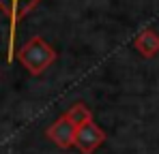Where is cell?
<instances>
[{"label": "cell", "instance_id": "cell-1", "mask_svg": "<svg viewBox=\"0 0 159 154\" xmlns=\"http://www.w3.org/2000/svg\"><path fill=\"white\" fill-rule=\"evenodd\" d=\"M17 58H20V62L24 64V69L30 75H41L45 69H50L56 62L58 51L54 49L43 36H32L20 47Z\"/></svg>", "mask_w": 159, "mask_h": 154}, {"label": "cell", "instance_id": "cell-2", "mask_svg": "<svg viewBox=\"0 0 159 154\" xmlns=\"http://www.w3.org/2000/svg\"><path fill=\"white\" fill-rule=\"evenodd\" d=\"M41 0H0V11L9 17V24H11V34H9V53H7V60L11 62L15 58V36H17V26L20 22L26 17L32 9L39 6Z\"/></svg>", "mask_w": 159, "mask_h": 154}, {"label": "cell", "instance_id": "cell-3", "mask_svg": "<svg viewBox=\"0 0 159 154\" xmlns=\"http://www.w3.org/2000/svg\"><path fill=\"white\" fill-rule=\"evenodd\" d=\"M48 139L52 141L54 146L62 148V150H69L71 146H75V135H78V126L62 113L58 120H54V124L48 126L45 130Z\"/></svg>", "mask_w": 159, "mask_h": 154}, {"label": "cell", "instance_id": "cell-4", "mask_svg": "<svg viewBox=\"0 0 159 154\" xmlns=\"http://www.w3.org/2000/svg\"><path fill=\"white\" fill-rule=\"evenodd\" d=\"M106 141V130L99 126L95 120L86 122L78 126V135H75V148L82 154H93L101 143Z\"/></svg>", "mask_w": 159, "mask_h": 154}, {"label": "cell", "instance_id": "cell-5", "mask_svg": "<svg viewBox=\"0 0 159 154\" xmlns=\"http://www.w3.org/2000/svg\"><path fill=\"white\" fill-rule=\"evenodd\" d=\"M133 49L142 58H155L159 53V32L155 28H144L133 39Z\"/></svg>", "mask_w": 159, "mask_h": 154}, {"label": "cell", "instance_id": "cell-6", "mask_svg": "<svg viewBox=\"0 0 159 154\" xmlns=\"http://www.w3.org/2000/svg\"><path fill=\"white\" fill-rule=\"evenodd\" d=\"M65 116H67L75 126H82V124H86V122L93 120V111H90L84 103H75L73 107H69V109L65 111Z\"/></svg>", "mask_w": 159, "mask_h": 154}]
</instances>
